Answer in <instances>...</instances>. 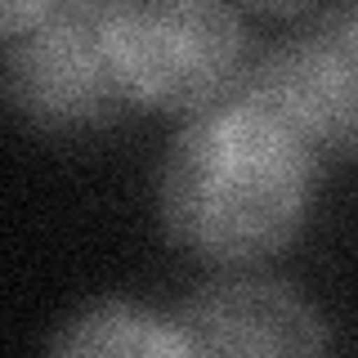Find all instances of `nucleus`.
<instances>
[{
  "mask_svg": "<svg viewBox=\"0 0 358 358\" xmlns=\"http://www.w3.org/2000/svg\"><path fill=\"white\" fill-rule=\"evenodd\" d=\"M175 358H331V336L291 282L220 278L175 313Z\"/></svg>",
  "mask_w": 358,
  "mask_h": 358,
  "instance_id": "nucleus-5",
  "label": "nucleus"
},
{
  "mask_svg": "<svg viewBox=\"0 0 358 358\" xmlns=\"http://www.w3.org/2000/svg\"><path fill=\"white\" fill-rule=\"evenodd\" d=\"M50 358H175V313L130 296L90 300L54 331Z\"/></svg>",
  "mask_w": 358,
  "mask_h": 358,
  "instance_id": "nucleus-6",
  "label": "nucleus"
},
{
  "mask_svg": "<svg viewBox=\"0 0 358 358\" xmlns=\"http://www.w3.org/2000/svg\"><path fill=\"white\" fill-rule=\"evenodd\" d=\"M313 148L358 157V5L318 9L242 81Z\"/></svg>",
  "mask_w": 358,
  "mask_h": 358,
  "instance_id": "nucleus-4",
  "label": "nucleus"
},
{
  "mask_svg": "<svg viewBox=\"0 0 358 358\" xmlns=\"http://www.w3.org/2000/svg\"><path fill=\"white\" fill-rule=\"evenodd\" d=\"M103 31L130 103L197 112L224 103L246 81L242 14L210 0H117Z\"/></svg>",
  "mask_w": 358,
  "mask_h": 358,
  "instance_id": "nucleus-2",
  "label": "nucleus"
},
{
  "mask_svg": "<svg viewBox=\"0 0 358 358\" xmlns=\"http://www.w3.org/2000/svg\"><path fill=\"white\" fill-rule=\"evenodd\" d=\"M5 99L27 126L63 134L112 121L130 103L103 31V5H50L5 36Z\"/></svg>",
  "mask_w": 358,
  "mask_h": 358,
  "instance_id": "nucleus-3",
  "label": "nucleus"
},
{
  "mask_svg": "<svg viewBox=\"0 0 358 358\" xmlns=\"http://www.w3.org/2000/svg\"><path fill=\"white\" fill-rule=\"evenodd\" d=\"M318 148L264 99L229 94L188 117L157 171V215L175 246L215 264H255L305 229Z\"/></svg>",
  "mask_w": 358,
  "mask_h": 358,
  "instance_id": "nucleus-1",
  "label": "nucleus"
}]
</instances>
